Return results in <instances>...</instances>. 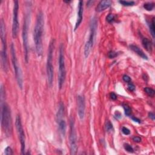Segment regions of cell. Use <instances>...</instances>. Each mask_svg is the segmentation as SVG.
Instances as JSON below:
<instances>
[{"label":"cell","mask_w":155,"mask_h":155,"mask_svg":"<svg viewBox=\"0 0 155 155\" xmlns=\"http://www.w3.org/2000/svg\"><path fill=\"white\" fill-rule=\"evenodd\" d=\"M97 26H98L97 19L96 18H93L91 19L90 26V35L89 39L86 42L85 47H84V55H85L86 58H87L89 56L91 49H92Z\"/></svg>","instance_id":"5b68a950"},{"label":"cell","mask_w":155,"mask_h":155,"mask_svg":"<svg viewBox=\"0 0 155 155\" xmlns=\"http://www.w3.org/2000/svg\"><path fill=\"white\" fill-rule=\"evenodd\" d=\"M4 153L6 155H11L13 154V151L10 147H8L5 149Z\"/></svg>","instance_id":"f1b7e54d"},{"label":"cell","mask_w":155,"mask_h":155,"mask_svg":"<svg viewBox=\"0 0 155 155\" xmlns=\"http://www.w3.org/2000/svg\"><path fill=\"white\" fill-rule=\"evenodd\" d=\"M142 43H143L144 47L146 49V51H147L149 52H152V48H153L152 43L149 39L146 38H143L142 40Z\"/></svg>","instance_id":"ac0fdd59"},{"label":"cell","mask_w":155,"mask_h":155,"mask_svg":"<svg viewBox=\"0 0 155 155\" xmlns=\"http://www.w3.org/2000/svg\"><path fill=\"white\" fill-rule=\"evenodd\" d=\"M112 129H113L112 124L109 121H108L106 122V124H105V130H106V131H110Z\"/></svg>","instance_id":"484cf974"},{"label":"cell","mask_w":155,"mask_h":155,"mask_svg":"<svg viewBox=\"0 0 155 155\" xmlns=\"http://www.w3.org/2000/svg\"><path fill=\"white\" fill-rule=\"evenodd\" d=\"M77 105H78V114L81 120L84 118L85 116V98L82 95H78L77 98Z\"/></svg>","instance_id":"7c38bea8"},{"label":"cell","mask_w":155,"mask_h":155,"mask_svg":"<svg viewBox=\"0 0 155 155\" xmlns=\"http://www.w3.org/2000/svg\"><path fill=\"white\" fill-rule=\"evenodd\" d=\"M58 127H59V130L60 133L61 134V135L62 136H64L66 135V122L64 120V119H62V120L58 122Z\"/></svg>","instance_id":"e0dca14e"},{"label":"cell","mask_w":155,"mask_h":155,"mask_svg":"<svg viewBox=\"0 0 155 155\" xmlns=\"http://www.w3.org/2000/svg\"><path fill=\"white\" fill-rule=\"evenodd\" d=\"M133 140L135 143H140L141 141V138L138 136H135L133 138Z\"/></svg>","instance_id":"1f68e13d"},{"label":"cell","mask_w":155,"mask_h":155,"mask_svg":"<svg viewBox=\"0 0 155 155\" xmlns=\"http://www.w3.org/2000/svg\"><path fill=\"white\" fill-rule=\"evenodd\" d=\"M144 91L145 92L149 95L150 97H153L154 96V93H155V91L154 90L152 89V88H149V87H145L144 89Z\"/></svg>","instance_id":"7402d4cb"},{"label":"cell","mask_w":155,"mask_h":155,"mask_svg":"<svg viewBox=\"0 0 155 155\" xmlns=\"http://www.w3.org/2000/svg\"><path fill=\"white\" fill-rule=\"evenodd\" d=\"M118 56L117 53L115 52H114V51H110L108 53L109 58H111V59H113V58H115L116 56Z\"/></svg>","instance_id":"4316f807"},{"label":"cell","mask_w":155,"mask_h":155,"mask_svg":"<svg viewBox=\"0 0 155 155\" xmlns=\"http://www.w3.org/2000/svg\"><path fill=\"white\" fill-rule=\"evenodd\" d=\"M111 4L112 1H110V0H104V1H101L98 4L96 8V10L98 12H101L110 8Z\"/></svg>","instance_id":"5bb4252c"},{"label":"cell","mask_w":155,"mask_h":155,"mask_svg":"<svg viewBox=\"0 0 155 155\" xmlns=\"http://www.w3.org/2000/svg\"><path fill=\"white\" fill-rule=\"evenodd\" d=\"M64 115V104H63L62 102H60L59 104L58 110L57 111V113H56V121H57V122L63 119Z\"/></svg>","instance_id":"2e32d148"},{"label":"cell","mask_w":155,"mask_h":155,"mask_svg":"<svg viewBox=\"0 0 155 155\" xmlns=\"http://www.w3.org/2000/svg\"><path fill=\"white\" fill-rule=\"evenodd\" d=\"M122 79L123 80L126 82H127V83H129L131 82V78H130V76H129L128 75H124L122 77Z\"/></svg>","instance_id":"f546056e"},{"label":"cell","mask_w":155,"mask_h":155,"mask_svg":"<svg viewBox=\"0 0 155 155\" xmlns=\"http://www.w3.org/2000/svg\"><path fill=\"white\" fill-rule=\"evenodd\" d=\"M154 8V4L153 3H145L144 4V8L147 11H152Z\"/></svg>","instance_id":"ffe728a7"},{"label":"cell","mask_w":155,"mask_h":155,"mask_svg":"<svg viewBox=\"0 0 155 155\" xmlns=\"http://www.w3.org/2000/svg\"><path fill=\"white\" fill-rule=\"evenodd\" d=\"M0 33H1L0 35H1V39L2 43V50L1 51V65L4 71L8 72V55H7L6 27L3 19L1 20V22H0Z\"/></svg>","instance_id":"3957f363"},{"label":"cell","mask_w":155,"mask_h":155,"mask_svg":"<svg viewBox=\"0 0 155 155\" xmlns=\"http://www.w3.org/2000/svg\"><path fill=\"white\" fill-rule=\"evenodd\" d=\"M83 18V2L80 1L78 4V18L75 27V31L79 27Z\"/></svg>","instance_id":"4fadbf2b"},{"label":"cell","mask_w":155,"mask_h":155,"mask_svg":"<svg viewBox=\"0 0 155 155\" xmlns=\"http://www.w3.org/2000/svg\"><path fill=\"white\" fill-rule=\"evenodd\" d=\"M55 41L53 39L48 47V52L47 61V77L48 86L51 87L53 80V54L54 50Z\"/></svg>","instance_id":"8992f818"},{"label":"cell","mask_w":155,"mask_h":155,"mask_svg":"<svg viewBox=\"0 0 155 155\" xmlns=\"http://www.w3.org/2000/svg\"><path fill=\"white\" fill-rule=\"evenodd\" d=\"M122 132L125 135H129L130 134V130L128 128L125 127H123L122 128Z\"/></svg>","instance_id":"83f0119b"},{"label":"cell","mask_w":155,"mask_h":155,"mask_svg":"<svg viewBox=\"0 0 155 155\" xmlns=\"http://www.w3.org/2000/svg\"><path fill=\"white\" fill-rule=\"evenodd\" d=\"M16 128L17 130V133L18 135L19 139L21 144V154H24L26 150V138L24 131L23 127V125L21 122V119L19 115H17L16 117L15 121Z\"/></svg>","instance_id":"30bf717a"},{"label":"cell","mask_w":155,"mask_h":155,"mask_svg":"<svg viewBox=\"0 0 155 155\" xmlns=\"http://www.w3.org/2000/svg\"><path fill=\"white\" fill-rule=\"evenodd\" d=\"M130 48L131 51H133L134 52L136 53L138 55H139L140 58H142L144 60H148V56L145 55V53L140 49L139 47L135 45H130Z\"/></svg>","instance_id":"9a60e30c"},{"label":"cell","mask_w":155,"mask_h":155,"mask_svg":"<svg viewBox=\"0 0 155 155\" xmlns=\"http://www.w3.org/2000/svg\"><path fill=\"white\" fill-rule=\"evenodd\" d=\"M11 54H12V65L13 67L14 71H15L16 79L17 81L18 85L21 89H23V78L21 69L18 62L17 58L16 51L15 49V46L13 44H11Z\"/></svg>","instance_id":"52a82bcc"},{"label":"cell","mask_w":155,"mask_h":155,"mask_svg":"<svg viewBox=\"0 0 155 155\" xmlns=\"http://www.w3.org/2000/svg\"><path fill=\"white\" fill-rule=\"evenodd\" d=\"M1 126L5 133L7 135H10L12 131V118L10 110L8 105L1 101Z\"/></svg>","instance_id":"7a4b0ae2"},{"label":"cell","mask_w":155,"mask_h":155,"mask_svg":"<svg viewBox=\"0 0 155 155\" xmlns=\"http://www.w3.org/2000/svg\"><path fill=\"white\" fill-rule=\"evenodd\" d=\"M149 116L150 119H152L153 121L154 120V118H155V116H154V114L153 113V112H150L149 113Z\"/></svg>","instance_id":"836d02e7"},{"label":"cell","mask_w":155,"mask_h":155,"mask_svg":"<svg viewBox=\"0 0 155 155\" xmlns=\"http://www.w3.org/2000/svg\"><path fill=\"white\" fill-rule=\"evenodd\" d=\"M30 21V13L27 12L24 17V24L23 27V47L24 51L25 60L27 63L29 60V44H28V29H29V24Z\"/></svg>","instance_id":"ba28073f"},{"label":"cell","mask_w":155,"mask_h":155,"mask_svg":"<svg viewBox=\"0 0 155 155\" xmlns=\"http://www.w3.org/2000/svg\"><path fill=\"white\" fill-rule=\"evenodd\" d=\"M124 149L129 153H133L134 152V149L133 148L129 145V144H125L124 145Z\"/></svg>","instance_id":"cb8c5ba5"},{"label":"cell","mask_w":155,"mask_h":155,"mask_svg":"<svg viewBox=\"0 0 155 155\" xmlns=\"http://www.w3.org/2000/svg\"><path fill=\"white\" fill-rule=\"evenodd\" d=\"M132 119H133V121H134L135 122H138V123H140V122H140V119H139L137 118L132 117Z\"/></svg>","instance_id":"e575fe53"},{"label":"cell","mask_w":155,"mask_h":155,"mask_svg":"<svg viewBox=\"0 0 155 155\" xmlns=\"http://www.w3.org/2000/svg\"><path fill=\"white\" fill-rule=\"evenodd\" d=\"M58 86L60 89H62L63 84L66 80V66H65V59L64 53V47L62 44H61L60 47V54L58 60Z\"/></svg>","instance_id":"277c9868"},{"label":"cell","mask_w":155,"mask_h":155,"mask_svg":"<svg viewBox=\"0 0 155 155\" xmlns=\"http://www.w3.org/2000/svg\"><path fill=\"white\" fill-rule=\"evenodd\" d=\"M69 142H70V153L72 154H76L78 146H77V138L76 133L75 127V122L72 119L70 120V136H69Z\"/></svg>","instance_id":"9c48e42d"},{"label":"cell","mask_w":155,"mask_h":155,"mask_svg":"<svg viewBox=\"0 0 155 155\" xmlns=\"http://www.w3.org/2000/svg\"><path fill=\"white\" fill-rule=\"evenodd\" d=\"M128 89L130 90V91H134L135 90V86L133 84L129 82L128 84Z\"/></svg>","instance_id":"4dcf8cb0"},{"label":"cell","mask_w":155,"mask_h":155,"mask_svg":"<svg viewBox=\"0 0 155 155\" xmlns=\"http://www.w3.org/2000/svg\"><path fill=\"white\" fill-rule=\"evenodd\" d=\"M106 21L109 23H112L115 21V16L113 14H109L106 17Z\"/></svg>","instance_id":"d4e9b609"},{"label":"cell","mask_w":155,"mask_h":155,"mask_svg":"<svg viewBox=\"0 0 155 155\" xmlns=\"http://www.w3.org/2000/svg\"><path fill=\"white\" fill-rule=\"evenodd\" d=\"M123 108L124 109V111H125V114L126 116H129L131 115V108L127 104H123L122 105Z\"/></svg>","instance_id":"44dd1931"},{"label":"cell","mask_w":155,"mask_h":155,"mask_svg":"<svg viewBox=\"0 0 155 155\" xmlns=\"http://www.w3.org/2000/svg\"><path fill=\"white\" fill-rule=\"evenodd\" d=\"M149 27H150V33H151V35L153 37V38L154 39V36H155V32H154V29H155V27H154V18H153L151 22H150V24L149 25Z\"/></svg>","instance_id":"d6986e66"},{"label":"cell","mask_w":155,"mask_h":155,"mask_svg":"<svg viewBox=\"0 0 155 155\" xmlns=\"http://www.w3.org/2000/svg\"><path fill=\"white\" fill-rule=\"evenodd\" d=\"M110 98H111V99L113 100H116L117 99V95L115 93L112 92L110 94Z\"/></svg>","instance_id":"d6a6232c"},{"label":"cell","mask_w":155,"mask_h":155,"mask_svg":"<svg viewBox=\"0 0 155 155\" xmlns=\"http://www.w3.org/2000/svg\"><path fill=\"white\" fill-rule=\"evenodd\" d=\"M119 3L124 6H133L135 4L133 1H119Z\"/></svg>","instance_id":"603a6c76"},{"label":"cell","mask_w":155,"mask_h":155,"mask_svg":"<svg viewBox=\"0 0 155 155\" xmlns=\"http://www.w3.org/2000/svg\"><path fill=\"white\" fill-rule=\"evenodd\" d=\"M44 26V20L43 13L42 12H39L37 15L36 24H35L33 32V40L38 56H41L43 55V36Z\"/></svg>","instance_id":"6da1fadb"},{"label":"cell","mask_w":155,"mask_h":155,"mask_svg":"<svg viewBox=\"0 0 155 155\" xmlns=\"http://www.w3.org/2000/svg\"><path fill=\"white\" fill-rule=\"evenodd\" d=\"M13 21H12V37L13 38H17L18 29H19V22H18V10L19 4L18 1L13 2Z\"/></svg>","instance_id":"8fae6325"}]
</instances>
